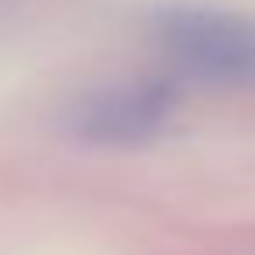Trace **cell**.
Instances as JSON below:
<instances>
[{"instance_id": "obj_1", "label": "cell", "mask_w": 255, "mask_h": 255, "mask_svg": "<svg viewBox=\"0 0 255 255\" xmlns=\"http://www.w3.org/2000/svg\"><path fill=\"white\" fill-rule=\"evenodd\" d=\"M154 39L189 77L224 88L255 84V14L168 7L154 18Z\"/></svg>"}, {"instance_id": "obj_2", "label": "cell", "mask_w": 255, "mask_h": 255, "mask_svg": "<svg viewBox=\"0 0 255 255\" xmlns=\"http://www.w3.org/2000/svg\"><path fill=\"white\" fill-rule=\"evenodd\" d=\"M178 102L168 81H133L81 98L70 112V129L88 143L129 147L164 129Z\"/></svg>"}]
</instances>
